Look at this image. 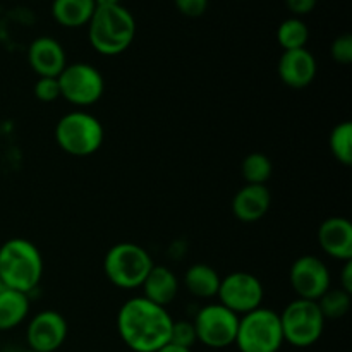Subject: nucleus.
<instances>
[{"label": "nucleus", "instance_id": "nucleus-1", "mask_svg": "<svg viewBox=\"0 0 352 352\" xmlns=\"http://www.w3.org/2000/svg\"><path fill=\"white\" fill-rule=\"evenodd\" d=\"M172 325L174 318L167 308L143 296L127 299L117 313V332L133 352H157L170 342Z\"/></svg>", "mask_w": 352, "mask_h": 352}, {"label": "nucleus", "instance_id": "nucleus-2", "mask_svg": "<svg viewBox=\"0 0 352 352\" xmlns=\"http://www.w3.org/2000/svg\"><path fill=\"white\" fill-rule=\"evenodd\" d=\"M43 277V258L31 241L14 237L0 246V280L3 287L24 292L40 285Z\"/></svg>", "mask_w": 352, "mask_h": 352}, {"label": "nucleus", "instance_id": "nucleus-3", "mask_svg": "<svg viewBox=\"0 0 352 352\" xmlns=\"http://www.w3.org/2000/svg\"><path fill=\"white\" fill-rule=\"evenodd\" d=\"M136 36V19L119 3L110 7H96L88 23V38L91 47L105 57L124 54Z\"/></svg>", "mask_w": 352, "mask_h": 352}, {"label": "nucleus", "instance_id": "nucleus-4", "mask_svg": "<svg viewBox=\"0 0 352 352\" xmlns=\"http://www.w3.org/2000/svg\"><path fill=\"white\" fill-rule=\"evenodd\" d=\"M105 129L93 113L74 110L58 119L55 141L64 153L71 157H89L102 148Z\"/></svg>", "mask_w": 352, "mask_h": 352}, {"label": "nucleus", "instance_id": "nucleus-5", "mask_svg": "<svg viewBox=\"0 0 352 352\" xmlns=\"http://www.w3.org/2000/svg\"><path fill=\"white\" fill-rule=\"evenodd\" d=\"M153 265L150 253L136 243L113 244L103 258L107 278L124 291L141 287Z\"/></svg>", "mask_w": 352, "mask_h": 352}, {"label": "nucleus", "instance_id": "nucleus-6", "mask_svg": "<svg viewBox=\"0 0 352 352\" xmlns=\"http://www.w3.org/2000/svg\"><path fill=\"white\" fill-rule=\"evenodd\" d=\"M234 346L239 352H278L284 346L280 316L268 308H258L254 311L239 316V327Z\"/></svg>", "mask_w": 352, "mask_h": 352}, {"label": "nucleus", "instance_id": "nucleus-7", "mask_svg": "<svg viewBox=\"0 0 352 352\" xmlns=\"http://www.w3.org/2000/svg\"><path fill=\"white\" fill-rule=\"evenodd\" d=\"M282 325V336L284 342L289 346L311 347L322 339L325 322L322 311H320L316 301H306V299H294L284 308V311L278 313Z\"/></svg>", "mask_w": 352, "mask_h": 352}, {"label": "nucleus", "instance_id": "nucleus-8", "mask_svg": "<svg viewBox=\"0 0 352 352\" xmlns=\"http://www.w3.org/2000/svg\"><path fill=\"white\" fill-rule=\"evenodd\" d=\"M192 325L198 342L210 349H226L236 342L239 316L220 302H212L199 308Z\"/></svg>", "mask_w": 352, "mask_h": 352}, {"label": "nucleus", "instance_id": "nucleus-9", "mask_svg": "<svg viewBox=\"0 0 352 352\" xmlns=\"http://www.w3.org/2000/svg\"><path fill=\"white\" fill-rule=\"evenodd\" d=\"M57 79L62 98L76 107L95 105L105 91V79L102 72L86 62L67 64Z\"/></svg>", "mask_w": 352, "mask_h": 352}, {"label": "nucleus", "instance_id": "nucleus-10", "mask_svg": "<svg viewBox=\"0 0 352 352\" xmlns=\"http://www.w3.org/2000/svg\"><path fill=\"white\" fill-rule=\"evenodd\" d=\"M217 298L220 305L236 313L237 316H243L261 308L265 289L256 275L250 272H232L220 280Z\"/></svg>", "mask_w": 352, "mask_h": 352}, {"label": "nucleus", "instance_id": "nucleus-11", "mask_svg": "<svg viewBox=\"0 0 352 352\" xmlns=\"http://www.w3.org/2000/svg\"><path fill=\"white\" fill-rule=\"evenodd\" d=\"M289 282L299 299L318 301L332 287V275L325 261L313 254H305L291 265Z\"/></svg>", "mask_w": 352, "mask_h": 352}, {"label": "nucleus", "instance_id": "nucleus-12", "mask_svg": "<svg viewBox=\"0 0 352 352\" xmlns=\"http://www.w3.org/2000/svg\"><path fill=\"white\" fill-rule=\"evenodd\" d=\"M67 320L55 309H43L31 318L26 329L28 349L55 352L67 339Z\"/></svg>", "mask_w": 352, "mask_h": 352}, {"label": "nucleus", "instance_id": "nucleus-13", "mask_svg": "<svg viewBox=\"0 0 352 352\" xmlns=\"http://www.w3.org/2000/svg\"><path fill=\"white\" fill-rule=\"evenodd\" d=\"M318 72L316 58L308 48L285 50L277 64V74L285 86L302 89L311 85Z\"/></svg>", "mask_w": 352, "mask_h": 352}, {"label": "nucleus", "instance_id": "nucleus-14", "mask_svg": "<svg viewBox=\"0 0 352 352\" xmlns=\"http://www.w3.org/2000/svg\"><path fill=\"white\" fill-rule=\"evenodd\" d=\"M28 62L38 78H58L67 65V55L55 38L38 36L28 48Z\"/></svg>", "mask_w": 352, "mask_h": 352}, {"label": "nucleus", "instance_id": "nucleus-15", "mask_svg": "<svg viewBox=\"0 0 352 352\" xmlns=\"http://www.w3.org/2000/svg\"><path fill=\"white\" fill-rule=\"evenodd\" d=\"M318 244L327 256L352 260V223L346 217H330L318 227Z\"/></svg>", "mask_w": 352, "mask_h": 352}, {"label": "nucleus", "instance_id": "nucleus-16", "mask_svg": "<svg viewBox=\"0 0 352 352\" xmlns=\"http://www.w3.org/2000/svg\"><path fill=\"white\" fill-rule=\"evenodd\" d=\"M272 205L270 189L263 184H246L232 199V213L239 222L253 223L263 219Z\"/></svg>", "mask_w": 352, "mask_h": 352}, {"label": "nucleus", "instance_id": "nucleus-17", "mask_svg": "<svg viewBox=\"0 0 352 352\" xmlns=\"http://www.w3.org/2000/svg\"><path fill=\"white\" fill-rule=\"evenodd\" d=\"M141 289H143V298L167 308L177 298L179 280L170 268L164 267V265H160V267L153 265Z\"/></svg>", "mask_w": 352, "mask_h": 352}, {"label": "nucleus", "instance_id": "nucleus-18", "mask_svg": "<svg viewBox=\"0 0 352 352\" xmlns=\"http://www.w3.org/2000/svg\"><path fill=\"white\" fill-rule=\"evenodd\" d=\"M222 277L213 267L206 263H195L186 270L184 287L191 296L198 299H212L217 298Z\"/></svg>", "mask_w": 352, "mask_h": 352}, {"label": "nucleus", "instance_id": "nucleus-19", "mask_svg": "<svg viewBox=\"0 0 352 352\" xmlns=\"http://www.w3.org/2000/svg\"><path fill=\"white\" fill-rule=\"evenodd\" d=\"M30 315V296L14 289L0 291V332L19 327Z\"/></svg>", "mask_w": 352, "mask_h": 352}, {"label": "nucleus", "instance_id": "nucleus-20", "mask_svg": "<svg viewBox=\"0 0 352 352\" xmlns=\"http://www.w3.org/2000/svg\"><path fill=\"white\" fill-rule=\"evenodd\" d=\"M93 0H54L52 2V16L64 28L88 26L95 14Z\"/></svg>", "mask_w": 352, "mask_h": 352}, {"label": "nucleus", "instance_id": "nucleus-21", "mask_svg": "<svg viewBox=\"0 0 352 352\" xmlns=\"http://www.w3.org/2000/svg\"><path fill=\"white\" fill-rule=\"evenodd\" d=\"M309 40V30L301 17H289L277 28V41L282 50H298L306 48Z\"/></svg>", "mask_w": 352, "mask_h": 352}, {"label": "nucleus", "instance_id": "nucleus-22", "mask_svg": "<svg viewBox=\"0 0 352 352\" xmlns=\"http://www.w3.org/2000/svg\"><path fill=\"white\" fill-rule=\"evenodd\" d=\"M330 153L333 155L339 164L344 167H351L352 164V124L349 120L337 124L329 138Z\"/></svg>", "mask_w": 352, "mask_h": 352}, {"label": "nucleus", "instance_id": "nucleus-23", "mask_svg": "<svg viewBox=\"0 0 352 352\" xmlns=\"http://www.w3.org/2000/svg\"><path fill=\"white\" fill-rule=\"evenodd\" d=\"M320 311H322L325 320H339L349 313L352 305V294L342 291L340 287L332 289L330 287L322 298L316 301Z\"/></svg>", "mask_w": 352, "mask_h": 352}, {"label": "nucleus", "instance_id": "nucleus-24", "mask_svg": "<svg viewBox=\"0 0 352 352\" xmlns=\"http://www.w3.org/2000/svg\"><path fill=\"white\" fill-rule=\"evenodd\" d=\"M241 172H243L246 184L267 186L268 179L272 177V172H274V165L267 155L254 151L244 158L243 164H241Z\"/></svg>", "mask_w": 352, "mask_h": 352}, {"label": "nucleus", "instance_id": "nucleus-25", "mask_svg": "<svg viewBox=\"0 0 352 352\" xmlns=\"http://www.w3.org/2000/svg\"><path fill=\"white\" fill-rule=\"evenodd\" d=\"M196 342H198V337H196V330L192 322H188V320L174 322L170 332V344L186 347V349H191Z\"/></svg>", "mask_w": 352, "mask_h": 352}, {"label": "nucleus", "instance_id": "nucleus-26", "mask_svg": "<svg viewBox=\"0 0 352 352\" xmlns=\"http://www.w3.org/2000/svg\"><path fill=\"white\" fill-rule=\"evenodd\" d=\"M33 93L40 102L52 103L60 98V85L57 78H38L34 82Z\"/></svg>", "mask_w": 352, "mask_h": 352}, {"label": "nucleus", "instance_id": "nucleus-27", "mask_svg": "<svg viewBox=\"0 0 352 352\" xmlns=\"http://www.w3.org/2000/svg\"><path fill=\"white\" fill-rule=\"evenodd\" d=\"M330 55L340 65H349L352 62V34L344 33L337 36L330 45Z\"/></svg>", "mask_w": 352, "mask_h": 352}, {"label": "nucleus", "instance_id": "nucleus-28", "mask_svg": "<svg viewBox=\"0 0 352 352\" xmlns=\"http://www.w3.org/2000/svg\"><path fill=\"white\" fill-rule=\"evenodd\" d=\"M174 6L186 17H199L208 9V0H174Z\"/></svg>", "mask_w": 352, "mask_h": 352}, {"label": "nucleus", "instance_id": "nucleus-29", "mask_svg": "<svg viewBox=\"0 0 352 352\" xmlns=\"http://www.w3.org/2000/svg\"><path fill=\"white\" fill-rule=\"evenodd\" d=\"M316 2L318 0H285V6L294 14V17H301L311 12L316 7Z\"/></svg>", "mask_w": 352, "mask_h": 352}, {"label": "nucleus", "instance_id": "nucleus-30", "mask_svg": "<svg viewBox=\"0 0 352 352\" xmlns=\"http://www.w3.org/2000/svg\"><path fill=\"white\" fill-rule=\"evenodd\" d=\"M340 289L352 294V260L344 261L342 272H340Z\"/></svg>", "mask_w": 352, "mask_h": 352}, {"label": "nucleus", "instance_id": "nucleus-31", "mask_svg": "<svg viewBox=\"0 0 352 352\" xmlns=\"http://www.w3.org/2000/svg\"><path fill=\"white\" fill-rule=\"evenodd\" d=\"M157 352H191V349H186V347L175 346V344H165L164 347H160Z\"/></svg>", "mask_w": 352, "mask_h": 352}, {"label": "nucleus", "instance_id": "nucleus-32", "mask_svg": "<svg viewBox=\"0 0 352 352\" xmlns=\"http://www.w3.org/2000/svg\"><path fill=\"white\" fill-rule=\"evenodd\" d=\"M96 7H110V6H119L120 0H93Z\"/></svg>", "mask_w": 352, "mask_h": 352}, {"label": "nucleus", "instance_id": "nucleus-33", "mask_svg": "<svg viewBox=\"0 0 352 352\" xmlns=\"http://www.w3.org/2000/svg\"><path fill=\"white\" fill-rule=\"evenodd\" d=\"M23 352H38V351H33V349H26V351H23Z\"/></svg>", "mask_w": 352, "mask_h": 352}, {"label": "nucleus", "instance_id": "nucleus-34", "mask_svg": "<svg viewBox=\"0 0 352 352\" xmlns=\"http://www.w3.org/2000/svg\"><path fill=\"white\" fill-rule=\"evenodd\" d=\"M3 289V284H2V280H0V291H2Z\"/></svg>", "mask_w": 352, "mask_h": 352}]
</instances>
